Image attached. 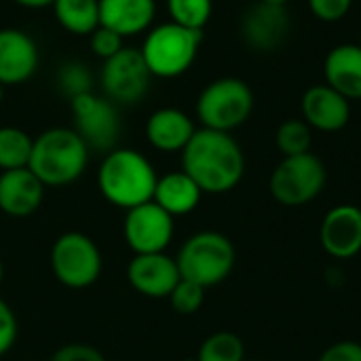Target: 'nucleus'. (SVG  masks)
Here are the masks:
<instances>
[{
  "mask_svg": "<svg viewBox=\"0 0 361 361\" xmlns=\"http://www.w3.org/2000/svg\"><path fill=\"white\" fill-rule=\"evenodd\" d=\"M182 171L203 195H224L237 188L245 173V154L231 133L197 129L182 150Z\"/></svg>",
  "mask_w": 361,
  "mask_h": 361,
  "instance_id": "nucleus-1",
  "label": "nucleus"
},
{
  "mask_svg": "<svg viewBox=\"0 0 361 361\" xmlns=\"http://www.w3.org/2000/svg\"><path fill=\"white\" fill-rule=\"evenodd\" d=\"M157 180L159 176L152 163L133 148H114L106 152L97 169V188L102 197L125 212L152 201Z\"/></svg>",
  "mask_w": 361,
  "mask_h": 361,
  "instance_id": "nucleus-2",
  "label": "nucleus"
},
{
  "mask_svg": "<svg viewBox=\"0 0 361 361\" xmlns=\"http://www.w3.org/2000/svg\"><path fill=\"white\" fill-rule=\"evenodd\" d=\"M89 146L68 127H51L42 131L32 146L27 169L51 188L74 184L87 169Z\"/></svg>",
  "mask_w": 361,
  "mask_h": 361,
  "instance_id": "nucleus-3",
  "label": "nucleus"
},
{
  "mask_svg": "<svg viewBox=\"0 0 361 361\" xmlns=\"http://www.w3.org/2000/svg\"><path fill=\"white\" fill-rule=\"evenodd\" d=\"M176 262L182 279L195 281L207 290L231 277L237 252L226 235L218 231H201L182 243Z\"/></svg>",
  "mask_w": 361,
  "mask_h": 361,
  "instance_id": "nucleus-4",
  "label": "nucleus"
},
{
  "mask_svg": "<svg viewBox=\"0 0 361 361\" xmlns=\"http://www.w3.org/2000/svg\"><path fill=\"white\" fill-rule=\"evenodd\" d=\"M201 40V30H190L169 21L152 27L140 51L152 76L176 78L195 63Z\"/></svg>",
  "mask_w": 361,
  "mask_h": 361,
  "instance_id": "nucleus-5",
  "label": "nucleus"
},
{
  "mask_svg": "<svg viewBox=\"0 0 361 361\" xmlns=\"http://www.w3.org/2000/svg\"><path fill=\"white\" fill-rule=\"evenodd\" d=\"M49 264L55 279L63 288L87 290L102 277L104 256L89 235L68 231L51 245Z\"/></svg>",
  "mask_w": 361,
  "mask_h": 361,
  "instance_id": "nucleus-6",
  "label": "nucleus"
},
{
  "mask_svg": "<svg viewBox=\"0 0 361 361\" xmlns=\"http://www.w3.org/2000/svg\"><path fill=\"white\" fill-rule=\"evenodd\" d=\"M254 110V93L241 78L226 76L209 82L197 99V116L205 129L231 133Z\"/></svg>",
  "mask_w": 361,
  "mask_h": 361,
  "instance_id": "nucleus-7",
  "label": "nucleus"
},
{
  "mask_svg": "<svg viewBox=\"0 0 361 361\" xmlns=\"http://www.w3.org/2000/svg\"><path fill=\"white\" fill-rule=\"evenodd\" d=\"M328 180L324 161L313 154L283 157L271 173L269 190L271 197L286 207H300L315 201Z\"/></svg>",
  "mask_w": 361,
  "mask_h": 361,
  "instance_id": "nucleus-8",
  "label": "nucleus"
},
{
  "mask_svg": "<svg viewBox=\"0 0 361 361\" xmlns=\"http://www.w3.org/2000/svg\"><path fill=\"white\" fill-rule=\"evenodd\" d=\"M76 133L85 140L89 148L114 150L121 135V116L108 97H99L93 91L76 95L70 99Z\"/></svg>",
  "mask_w": 361,
  "mask_h": 361,
  "instance_id": "nucleus-9",
  "label": "nucleus"
},
{
  "mask_svg": "<svg viewBox=\"0 0 361 361\" xmlns=\"http://www.w3.org/2000/svg\"><path fill=\"white\" fill-rule=\"evenodd\" d=\"M150 70L140 49H121L116 55L104 61L102 87L114 104H137L150 87Z\"/></svg>",
  "mask_w": 361,
  "mask_h": 361,
  "instance_id": "nucleus-10",
  "label": "nucleus"
},
{
  "mask_svg": "<svg viewBox=\"0 0 361 361\" xmlns=\"http://www.w3.org/2000/svg\"><path fill=\"white\" fill-rule=\"evenodd\" d=\"M176 218L161 209L154 201L127 209L123 220V237L133 254L165 252L176 233Z\"/></svg>",
  "mask_w": 361,
  "mask_h": 361,
  "instance_id": "nucleus-11",
  "label": "nucleus"
},
{
  "mask_svg": "<svg viewBox=\"0 0 361 361\" xmlns=\"http://www.w3.org/2000/svg\"><path fill=\"white\" fill-rule=\"evenodd\" d=\"M180 269L176 258L165 252L159 254H133L127 264V281L129 286L152 300L169 298L173 288L180 281Z\"/></svg>",
  "mask_w": 361,
  "mask_h": 361,
  "instance_id": "nucleus-12",
  "label": "nucleus"
},
{
  "mask_svg": "<svg viewBox=\"0 0 361 361\" xmlns=\"http://www.w3.org/2000/svg\"><path fill=\"white\" fill-rule=\"evenodd\" d=\"M324 252L336 260H351L361 252V214L357 205L332 207L319 228Z\"/></svg>",
  "mask_w": 361,
  "mask_h": 361,
  "instance_id": "nucleus-13",
  "label": "nucleus"
},
{
  "mask_svg": "<svg viewBox=\"0 0 361 361\" xmlns=\"http://www.w3.org/2000/svg\"><path fill=\"white\" fill-rule=\"evenodd\" d=\"M290 34V15L286 6L258 2L241 19V36L245 44L260 53L279 49Z\"/></svg>",
  "mask_w": 361,
  "mask_h": 361,
  "instance_id": "nucleus-14",
  "label": "nucleus"
},
{
  "mask_svg": "<svg viewBox=\"0 0 361 361\" xmlns=\"http://www.w3.org/2000/svg\"><path fill=\"white\" fill-rule=\"evenodd\" d=\"M302 121L313 131L334 133L347 127L351 118V102L330 85H315L302 95Z\"/></svg>",
  "mask_w": 361,
  "mask_h": 361,
  "instance_id": "nucleus-15",
  "label": "nucleus"
},
{
  "mask_svg": "<svg viewBox=\"0 0 361 361\" xmlns=\"http://www.w3.org/2000/svg\"><path fill=\"white\" fill-rule=\"evenodd\" d=\"M38 70V47L30 34L17 27L0 30V85H21Z\"/></svg>",
  "mask_w": 361,
  "mask_h": 361,
  "instance_id": "nucleus-16",
  "label": "nucleus"
},
{
  "mask_svg": "<svg viewBox=\"0 0 361 361\" xmlns=\"http://www.w3.org/2000/svg\"><path fill=\"white\" fill-rule=\"evenodd\" d=\"M44 184L27 169H11L0 173V212L11 218H27L36 214L44 199Z\"/></svg>",
  "mask_w": 361,
  "mask_h": 361,
  "instance_id": "nucleus-17",
  "label": "nucleus"
},
{
  "mask_svg": "<svg viewBox=\"0 0 361 361\" xmlns=\"http://www.w3.org/2000/svg\"><path fill=\"white\" fill-rule=\"evenodd\" d=\"M195 131L192 118L178 108H161L146 121V140L161 152H182Z\"/></svg>",
  "mask_w": 361,
  "mask_h": 361,
  "instance_id": "nucleus-18",
  "label": "nucleus"
},
{
  "mask_svg": "<svg viewBox=\"0 0 361 361\" xmlns=\"http://www.w3.org/2000/svg\"><path fill=\"white\" fill-rule=\"evenodd\" d=\"M157 15L154 0H99V25L118 36L146 32Z\"/></svg>",
  "mask_w": 361,
  "mask_h": 361,
  "instance_id": "nucleus-19",
  "label": "nucleus"
},
{
  "mask_svg": "<svg viewBox=\"0 0 361 361\" xmlns=\"http://www.w3.org/2000/svg\"><path fill=\"white\" fill-rule=\"evenodd\" d=\"M326 85L336 89L349 102L361 99V44H338L324 61Z\"/></svg>",
  "mask_w": 361,
  "mask_h": 361,
  "instance_id": "nucleus-20",
  "label": "nucleus"
},
{
  "mask_svg": "<svg viewBox=\"0 0 361 361\" xmlns=\"http://www.w3.org/2000/svg\"><path fill=\"white\" fill-rule=\"evenodd\" d=\"M201 197L203 190L197 186V182L180 169V171L165 173L157 180L152 201L161 209H165L171 218H180L192 214L199 207Z\"/></svg>",
  "mask_w": 361,
  "mask_h": 361,
  "instance_id": "nucleus-21",
  "label": "nucleus"
},
{
  "mask_svg": "<svg viewBox=\"0 0 361 361\" xmlns=\"http://www.w3.org/2000/svg\"><path fill=\"white\" fill-rule=\"evenodd\" d=\"M53 11L70 34L91 36L99 27V0H55Z\"/></svg>",
  "mask_w": 361,
  "mask_h": 361,
  "instance_id": "nucleus-22",
  "label": "nucleus"
},
{
  "mask_svg": "<svg viewBox=\"0 0 361 361\" xmlns=\"http://www.w3.org/2000/svg\"><path fill=\"white\" fill-rule=\"evenodd\" d=\"M34 140L17 127H0V171L27 167Z\"/></svg>",
  "mask_w": 361,
  "mask_h": 361,
  "instance_id": "nucleus-23",
  "label": "nucleus"
},
{
  "mask_svg": "<svg viewBox=\"0 0 361 361\" xmlns=\"http://www.w3.org/2000/svg\"><path fill=\"white\" fill-rule=\"evenodd\" d=\"M197 361H245V345L233 332H214L207 336L199 351Z\"/></svg>",
  "mask_w": 361,
  "mask_h": 361,
  "instance_id": "nucleus-24",
  "label": "nucleus"
},
{
  "mask_svg": "<svg viewBox=\"0 0 361 361\" xmlns=\"http://www.w3.org/2000/svg\"><path fill=\"white\" fill-rule=\"evenodd\" d=\"M275 144L277 150L283 157H296V154H307L311 152L313 144V129L300 121V118H290L281 123L275 131Z\"/></svg>",
  "mask_w": 361,
  "mask_h": 361,
  "instance_id": "nucleus-25",
  "label": "nucleus"
},
{
  "mask_svg": "<svg viewBox=\"0 0 361 361\" xmlns=\"http://www.w3.org/2000/svg\"><path fill=\"white\" fill-rule=\"evenodd\" d=\"M167 11L173 23L203 32V27L212 19L214 2L212 0H167Z\"/></svg>",
  "mask_w": 361,
  "mask_h": 361,
  "instance_id": "nucleus-26",
  "label": "nucleus"
},
{
  "mask_svg": "<svg viewBox=\"0 0 361 361\" xmlns=\"http://www.w3.org/2000/svg\"><path fill=\"white\" fill-rule=\"evenodd\" d=\"M57 85H59V91L72 99V97L89 93L93 89V76L82 61L72 59V61L61 63V68L57 72Z\"/></svg>",
  "mask_w": 361,
  "mask_h": 361,
  "instance_id": "nucleus-27",
  "label": "nucleus"
},
{
  "mask_svg": "<svg viewBox=\"0 0 361 361\" xmlns=\"http://www.w3.org/2000/svg\"><path fill=\"white\" fill-rule=\"evenodd\" d=\"M169 302L178 315H195L205 302V288L195 281L180 279L173 292L169 294Z\"/></svg>",
  "mask_w": 361,
  "mask_h": 361,
  "instance_id": "nucleus-28",
  "label": "nucleus"
},
{
  "mask_svg": "<svg viewBox=\"0 0 361 361\" xmlns=\"http://www.w3.org/2000/svg\"><path fill=\"white\" fill-rule=\"evenodd\" d=\"M17 336H19L17 315L8 307V302L0 298V357H4L15 347Z\"/></svg>",
  "mask_w": 361,
  "mask_h": 361,
  "instance_id": "nucleus-29",
  "label": "nucleus"
},
{
  "mask_svg": "<svg viewBox=\"0 0 361 361\" xmlns=\"http://www.w3.org/2000/svg\"><path fill=\"white\" fill-rule=\"evenodd\" d=\"M123 49V36H118L116 32L99 25L93 34H91V51L102 57L104 61L110 59L112 55H116Z\"/></svg>",
  "mask_w": 361,
  "mask_h": 361,
  "instance_id": "nucleus-30",
  "label": "nucleus"
},
{
  "mask_svg": "<svg viewBox=\"0 0 361 361\" xmlns=\"http://www.w3.org/2000/svg\"><path fill=\"white\" fill-rule=\"evenodd\" d=\"M49 361H106L104 353L87 343H68L61 345Z\"/></svg>",
  "mask_w": 361,
  "mask_h": 361,
  "instance_id": "nucleus-31",
  "label": "nucleus"
},
{
  "mask_svg": "<svg viewBox=\"0 0 361 361\" xmlns=\"http://www.w3.org/2000/svg\"><path fill=\"white\" fill-rule=\"evenodd\" d=\"M353 0H309L311 13L328 23L341 21L349 11H351Z\"/></svg>",
  "mask_w": 361,
  "mask_h": 361,
  "instance_id": "nucleus-32",
  "label": "nucleus"
},
{
  "mask_svg": "<svg viewBox=\"0 0 361 361\" xmlns=\"http://www.w3.org/2000/svg\"><path fill=\"white\" fill-rule=\"evenodd\" d=\"M317 361H361V345L355 341H341L330 345Z\"/></svg>",
  "mask_w": 361,
  "mask_h": 361,
  "instance_id": "nucleus-33",
  "label": "nucleus"
},
{
  "mask_svg": "<svg viewBox=\"0 0 361 361\" xmlns=\"http://www.w3.org/2000/svg\"><path fill=\"white\" fill-rule=\"evenodd\" d=\"M13 2L25 6V8H44V6H53L55 0H13Z\"/></svg>",
  "mask_w": 361,
  "mask_h": 361,
  "instance_id": "nucleus-34",
  "label": "nucleus"
},
{
  "mask_svg": "<svg viewBox=\"0 0 361 361\" xmlns=\"http://www.w3.org/2000/svg\"><path fill=\"white\" fill-rule=\"evenodd\" d=\"M258 2H267V4H277V6H286L288 0H258Z\"/></svg>",
  "mask_w": 361,
  "mask_h": 361,
  "instance_id": "nucleus-35",
  "label": "nucleus"
},
{
  "mask_svg": "<svg viewBox=\"0 0 361 361\" xmlns=\"http://www.w3.org/2000/svg\"><path fill=\"white\" fill-rule=\"evenodd\" d=\"M2 277H4V264H2V260H0V283H2Z\"/></svg>",
  "mask_w": 361,
  "mask_h": 361,
  "instance_id": "nucleus-36",
  "label": "nucleus"
},
{
  "mask_svg": "<svg viewBox=\"0 0 361 361\" xmlns=\"http://www.w3.org/2000/svg\"><path fill=\"white\" fill-rule=\"evenodd\" d=\"M2 95H4V87L0 85V102H2Z\"/></svg>",
  "mask_w": 361,
  "mask_h": 361,
  "instance_id": "nucleus-37",
  "label": "nucleus"
},
{
  "mask_svg": "<svg viewBox=\"0 0 361 361\" xmlns=\"http://www.w3.org/2000/svg\"><path fill=\"white\" fill-rule=\"evenodd\" d=\"M17 361H30V360H17Z\"/></svg>",
  "mask_w": 361,
  "mask_h": 361,
  "instance_id": "nucleus-38",
  "label": "nucleus"
},
{
  "mask_svg": "<svg viewBox=\"0 0 361 361\" xmlns=\"http://www.w3.org/2000/svg\"><path fill=\"white\" fill-rule=\"evenodd\" d=\"M245 361H258V360H245Z\"/></svg>",
  "mask_w": 361,
  "mask_h": 361,
  "instance_id": "nucleus-39",
  "label": "nucleus"
},
{
  "mask_svg": "<svg viewBox=\"0 0 361 361\" xmlns=\"http://www.w3.org/2000/svg\"><path fill=\"white\" fill-rule=\"evenodd\" d=\"M186 361H197V360H186Z\"/></svg>",
  "mask_w": 361,
  "mask_h": 361,
  "instance_id": "nucleus-40",
  "label": "nucleus"
},
{
  "mask_svg": "<svg viewBox=\"0 0 361 361\" xmlns=\"http://www.w3.org/2000/svg\"><path fill=\"white\" fill-rule=\"evenodd\" d=\"M360 214H361V205H360Z\"/></svg>",
  "mask_w": 361,
  "mask_h": 361,
  "instance_id": "nucleus-41",
  "label": "nucleus"
},
{
  "mask_svg": "<svg viewBox=\"0 0 361 361\" xmlns=\"http://www.w3.org/2000/svg\"><path fill=\"white\" fill-rule=\"evenodd\" d=\"M360 44H361V40H360Z\"/></svg>",
  "mask_w": 361,
  "mask_h": 361,
  "instance_id": "nucleus-42",
  "label": "nucleus"
}]
</instances>
